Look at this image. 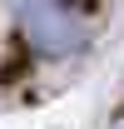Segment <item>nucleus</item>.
Here are the masks:
<instances>
[{"instance_id": "f03ea898", "label": "nucleus", "mask_w": 124, "mask_h": 129, "mask_svg": "<svg viewBox=\"0 0 124 129\" xmlns=\"http://www.w3.org/2000/svg\"><path fill=\"white\" fill-rule=\"evenodd\" d=\"M119 129H124V119H119Z\"/></svg>"}, {"instance_id": "f257e3e1", "label": "nucleus", "mask_w": 124, "mask_h": 129, "mask_svg": "<svg viewBox=\"0 0 124 129\" xmlns=\"http://www.w3.org/2000/svg\"><path fill=\"white\" fill-rule=\"evenodd\" d=\"M10 20H15L20 45L35 60H75L89 50V15L79 10V0H10Z\"/></svg>"}]
</instances>
